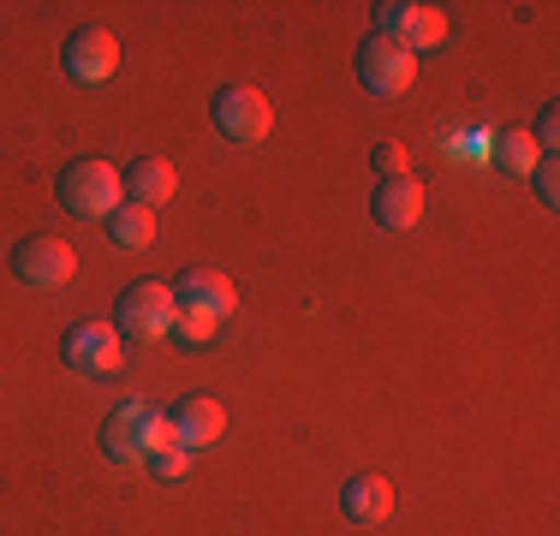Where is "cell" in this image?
<instances>
[{
  "label": "cell",
  "mask_w": 560,
  "mask_h": 536,
  "mask_svg": "<svg viewBox=\"0 0 560 536\" xmlns=\"http://www.w3.org/2000/svg\"><path fill=\"white\" fill-rule=\"evenodd\" d=\"M215 126H221V138H233V143H262L275 126V107L257 84H221Z\"/></svg>",
  "instance_id": "7"
},
{
  "label": "cell",
  "mask_w": 560,
  "mask_h": 536,
  "mask_svg": "<svg viewBox=\"0 0 560 536\" xmlns=\"http://www.w3.org/2000/svg\"><path fill=\"white\" fill-rule=\"evenodd\" d=\"M173 299H179V311H203V316H226L238 304L233 280L221 275V268H185L179 287H173Z\"/></svg>",
  "instance_id": "12"
},
{
  "label": "cell",
  "mask_w": 560,
  "mask_h": 536,
  "mask_svg": "<svg viewBox=\"0 0 560 536\" xmlns=\"http://www.w3.org/2000/svg\"><path fill=\"white\" fill-rule=\"evenodd\" d=\"M411 78H418V54H406L399 43H388V36H370V43L358 48V84H364L370 96H406Z\"/></svg>",
  "instance_id": "8"
},
{
  "label": "cell",
  "mask_w": 560,
  "mask_h": 536,
  "mask_svg": "<svg viewBox=\"0 0 560 536\" xmlns=\"http://www.w3.org/2000/svg\"><path fill=\"white\" fill-rule=\"evenodd\" d=\"M173 316H179L173 287H162V280H143V287H126L114 328H119V340H167Z\"/></svg>",
  "instance_id": "3"
},
{
  "label": "cell",
  "mask_w": 560,
  "mask_h": 536,
  "mask_svg": "<svg viewBox=\"0 0 560 536\" xmlns=\"http://www.w3.org/2000/svg\"><path fill=\"white\" fill-rule=\"evenodd\" d=\"M119 185H126V203H138V209H162L167 197H173V185H179V173H173V161L162 155H143L131 173H119Z\"/></svg>",
  "instance_id": "13"
},
{
  "label": "cell",
  "mask_w": 560,
  "mask_h": 536,
  "mask_svg": "<svg viewBox=\"0 0 560 536\" xmlns=\"http://www.w3.org/2000/svg\"><path fill=\"white\" fill-rule=\"evenodd\" d=\"M72 275H78V257H72V245L55 238V233H36V238H24V245L12 250V280L31 287V292H55Z\"/></svg>",
  "instance_id": "5"
},
{
  "label": "cell",
  "mask_w": 560,
  "mask_h": 536,
  "mask_svg": "<svg viewBox=\"0 0 560 536\" xmlns=\"http://www.w3.org/2000/svg\"><path fill=\"white\" fill-rule=\"evenodd\" d=\"M60 60H66V72H72L78 84H108V78L119 72V36L84 24V31H72V43H66Z\"/></svg>",
  "instance_id": "9"
},
{
  "label": "cell",
  "mask_w": 560,
  "mask_h": 536,
  "mask_svg": "<svg viewBox=\"0 0 560 536\" xmlns=\"http://www.w3.org/2000/svg\"><path fill=\"white\" fill-rule=\"evenodd\" d=\"M537 197H542V203H560V173H555V155H542L537 161Z\"/></svg>",
  "instance_id": "21"
},
{
  "label": "cell",
  "mask_w": 560,
  "mask_h": 536,
  "mask_svg": "<svg viewBox=\"0 0 560 536\" xmlns=\"http://www.w3.org/2000/svg\"><path fill=\"white\" fill-rule=\"evenodd\" d=\"M167 441H173V423L155 399H126L108 418V429H102V447H108L119 465H150V453H162Z\"/></svg>",
  "instance_id": "1"
},
{
  "label": "cell",
  "mask_w": 560,
  "mask_h": 536,
  "mask_svg": "<svg viewBox=\"0 0 560 536\" xmlns=\"http://www.w3.org/2000/svg\"><path fill=\"white\" fill-rule=\"evenodd\" d=\"M185 465H191V453H185L179 441H167L162 453H150V471H155V477H179Z\"/></svg>",
  "instance_id": "18"
},
{
  "label": "cell",
  "mask_w": 560,
  "mask_h": 536,
  "mask_svg": "<svg viewBox=\"0 0 560 536\" xmlns=\"http://www.w3.org/2000/svg\"><path fill=\"white\" fill-rule=\"evenodd\" d=\"M370 161H376V173H382V179H399V173H406V143H376V155H370Z\"/></svg>",
  "instance_id": "19"
},
{
  "label": "cell",
  "mask_w": 560,
  "mask_h": 536,
  "mask_svg": "<svg viewBox=\"0 0 560 536\" xmlns=\"http://www.w3.org/2000/svg\"><path fill=\"white\" fill-rule=\"evenodd\" d=\"M495 150H501V161H506L513 173H537V161H542V150L525 138V131H501V143H495Z\"/></svg>",
  "instance_id": "16"
},
{
  "label": "cell",
  "mask_w": 560,
  "mask_h": 536,
  "mask_svg": "<svg viewBox=\"0 0 560 536\" xmlns=\"http://www.w3.org/2000/svg\"><path fill=\"white\" fill-rule=\"evenodd\" d=\"M376 36H388V43H399L406 54L442 48L447 43V12L418 7V0H388V7H376Z\"/></svg>",
  "instance_id": "4"
},
{
  "label": "cell",
  "mask_w": 560,
  "mask_h": 536,
  "mask_svg": "<svg viewBox=\"0 0 560 536\" xmlns=\"http://www.w3.org/2000/svg\"><path fill=\"white\" fill-rule=\"evenodd\" d=\"M167 423H173V441H179L185 453H197V447H209V441H221L226 411L215 406V399L191 394V399H179V406L167 411Z\"/></svg>",
  "instance_id": "11"
},
{
  "label": "cell",
  "mask_w": 560,
  "mask_h": 536,
  "mask_svg": "<svg viewBox=\"0 0 560 536\" xmlns=\"http://www.w3.org/2000/svg\"><path fill=\"white\" fill-rule=\"evenodd\" d=\"M370 214H376V226H388V233H406V226L423 221V185L411 179V173H399V179H382L376 197H370Z\"/></svg>",
  "instance_id": "10"
},
{
  "label": "cell",
  "mask_w": 560,
  "mask_h": 536,
  "mask_svg": "<svg viewBox=\"0 0 560 536\" xmlns=\"http://www.w3.org/2000/svg\"><path fill=\"white\" fill-rule=\"evenodd\" d=\"M340 513L352 518V525H382V518L394 513V482L388 477H352L340 489Z\"/></svg>",
  "instance_id": "14"
},
{
  "label": "cell",
  "mask_w": 560,
  "mask_h": 536,
  "mask_svg": "<svg viewBox=\"0 0 560 536\" xmlns=\"http://www.w3.org/2000/svg\"><path fill=\"white\" fill-rule=\"evenodd\" d=\"M60 358L72 364L78 375H114L119 364H126V340H119L114 322H72L60 340Z\"/></svg>",
  "instance_id": "6"
},
{
  "label": "cell",
  "mask_w": 560,
  "mask_h": 536,
  "mask_svg": "<svg viewBox=\"0 0 560 536\" xmlns=\"http://www.w3.org/2000/svg\"><path fill=\"white\" fill-rule=\"evenodd\" d=\"M215 328H221V316H203V311H179V316H173V334H179L185 346H209V340H215Z\"/></svg>",
  "instance_id": "17"
},
{
  "label": "cell",
  "mask_w": 560,
  "mask_h": 536,
  "mask_svg": "<svg viewBox=\"0 0 560 536\" xmlns=\"http://www.w3.org/2000/svg\"><path fill=\"white\" fill-rule=\"evenodd\" d=\"M108 233H114V245H126V250H143L155 238V214L150 209H138V203H119L108 214Z\"/></svg>",
  "instance_id": "15"
},
{
  "label": "cell",
  "mask_w": 560,
  "mask_h": 536,
  "mask_svg": "<svg viewBox=\"0 0 560 536\" xmlns=\"http://www.w3.org/2000/svg\"><path fill=\"white\" fill-rule=\"evenodd\" d=\"M447 150H453V161H483L489 138H483V131H453V138H447Z\"/></svg>",
  "instance_id": "20"
},
{
  "label": "cell",
  "mask_w": 560,
  "mask_h": 536,
  "mask_svg": "<svg viewBox=\"0 0 560 536\" xmlns=\"http://www.w3.org/2000/svg\"><path fill=\"white\" fill-rule=\"evenodd\" d=\"M530 143H537L542 155H555V143H560V119H555V107L537 119V138H530Z\"/></svg>",
  "instance_id": "22"
},
{
  "label": "cell",
  "mask_w": 560,
  "mask_h": 536,
  "mask_svg": "<svg viewBox=\"0 0 560 536\" xmlns=\"http://www.w3.org/2000/svg\"><path fill=\"white\" fill-rule=\"evenodd\" d=\"M60 203L78 214V221H108V214L126 203V185L108 161H72L60 173Z\"/></svg>",
  "instance_id": "2"
}]
</instances>
